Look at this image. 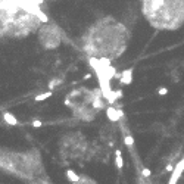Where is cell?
Listing matches in <instances>:
<instances>
[{"label":"cell","instance_id":"1","mask_svg":"<svg viewBox=\"0 0 184 184\" xmlns=\"http://www.w3.org/2000/svg\"><path fill=\"white\" fill-rule=\"evenodd\" d=\"M142 12L156 30L174 31L184 25V0H142Z\"/></svg>","mask_w":184,"mask_h":184},{"label":"cell","instance_id":"2","mask_svg":"<svg viewBox=\"0 0 184 184\" xmlns=\"http://www.w3.org/2000/svg\"><path fill=\"white\" fill-rule=\"evenodd\" d=\"M183 172H184V158L177 164L175 169H172V174H171V178H169V183L168 184H177L178 178L181 177Z\"/></svg>","mask_w":184,"mask_h":184},{"label":"cell","instance_id":"3","mask_svg":"<svg viewBox=\"0 0 184 184\" xmlns=\"http://www.w3.org/2000/svg\"><path fill=\"white\" fill-rule=\"evenodd\" d=\"M106 116L109 118V121L116 122L124 116V112H122V109H116L113 106H109V108H106Z\"/></svg>","mask_w":184,"mask_h":184},{"label":"cell","instance_id":"4","mask_svg":"<svg viewBox=\"0 0 184 184\" xmlns=\"http://www.w3.org/2000/svg\"><path fill=\"white\" fill-rule=\"evenodd\" d=\"M131 81H133V69H125L121 72V78H119L121 84L128 85V84H131Z\"/></svg>","mask_w":184,"mask_h":184},{"label":"cell","instance_id":"5","mask_svg":"<svg viewBox=\"0 0 184 184\" xmlns=\"http://www.w3.org/2000/svg\"><path fill=\"white\" fill-rule=\"evenodd\" d=\"M3 119H4V122L9 124V125H18V119H16L10 112H4V113H3Z\"/></svg>","mask_w":184,"mask_h":184},{"label":"cell","instance_id":"6","mask_svg":"<svg viewBox=\"0 0 184 184\" xmlns=\"http://www.w3.org/2000/svg\"><path fill=\"white\" fill-rule=\"evenodd\" d=\"M66 177H68V180L71 181V183H78L80 180H81V177L74 171V169H66Z\"/></svg>","mask_w":184,"mask_h":184},{"label":"cell","instance_id":"7","mask_svg":"<svg viewBox=\"0 0 184 184\" xmlns=\"http://www.w3.org/2000/svg\"><path fill=\"white\" fill-rule=\"evenodd\" d=\"M115 165L119 169L124 166V161H122V156H121V150L119 149H116V152H115Z\"/></svg>","mask_w":184,"mask_h":184},{"label":"cell","instance_id":"8","mask_svg":"<svg viewBox=\"0 0 184 184\" xmlns=\"http://www.w3.org/2000/svg\"><path fill=\"white\" fill-rule=\"evenodd\" d=\"M52 96V91H47V93H41V94H38L34 97V100L36 102H41V100H46V99H49Z\"/></svg>","mask_w":184,"mask_h":184},{"label":"cell","instance_id":"9","mask_svg":"<svg viewBox=\"0 0 184 184\" xmlns=\"http://www.w3.org/2000/svg\"><path fill=\"white\" fill-rule=\"evenodd\" d=\"M124 143H125V146H127V147H133V146H134V139L128 134V136H125V137H124Z\"/></svg>","mask_w":184,"mask_h":184},{"label":"cell","instance_id":"10","mask_svg":"<svg viewBox=\"0 0 184 184\" xmlns=\"http://www.w3.org/2000/svg\"><path fill=\"white\" fill-rule=\"evenodd\" d=\"M59 84H61V80H52V81L49 83V88L53 90V88H56Z\"/></svg>","mask_w":184,"mask_h":184},{"label":"cell","instance_id":"11","mask_svg":"<svg viewBox=\"0 0 184 184\" xmlns=\"http://www.w3.org/2000/svg\"><path fill=\"white\" fill-rule=\"evenodd\" d=\"M158 93H159L161 96H165V94L168 93V88H166V87H161V88L158 90Z\"/></svg>","mask_w":184,"mask_h":184},{"label":"cell","instance_id":"12","mask_svg":"<svg viewBox=\"0 0 184 184\" xmlns=\"http://www.w3.org/2000/svg\"><path fill=\"white\" fill-rule=\"evenodd\" d=\"M41 125H43V122H41V121H38V119H34V121H33V127H36V128H40Z\"/></svg>","mask_w":184,"mask_h":184},{"label":"cell","instance_id":"13","mask_svg":"<svg viewBox=\"0 0 184 184\" xmlns=\"http://www.w3.org/2000/svg\"><path fill=\"white\" fill-rule=\"evenodd\" d=\"M142 174H143V175H145V177H149V175H150V171H149V169H147V168H145V169H143V171H142Z\"/></svg>","mask_w":184,"mask_h":184},{"label":"cell","instance_id":"14","mask_svg":"<svg viewBox=\"0 0 184 184\" xmlns=\"http://www.w3.org/2000/svg\"><path fill=\"white\" fill-rule=\"evenodd\" d=\"M90 77H91V75H90V74H85V75H84V80H88V78H90Z\"/></svg>","mask_w":184,"mask_h":184}]
</instances>
